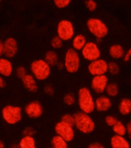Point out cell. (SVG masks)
Returning <instances> with one entry per match:
<instances>
[{
  "instance_id": "9a60e30c",
  "label": "cell",
  "mask_w": 131,
  "mask_h": 148,
  "mask_svg": "<svg viewBox=\"0 0 131 148\" xmlns=\"http://www.w3.org/2000/svg\"><path fill=\"white\" fill-rule=\"evenodd\" d=\"M14 69L11 61L7 58H0V75L3 77H10Z\"/></svg>"
},
{
  "instance_id": "ba28073f",
  "label": "cell",
  "mask_w": 131,
  "mask_h": 148,
  "mask_svg": "<svg viewBox=\"0 0 131 148\" xmlns=\"http://www.w3.org/2000/svg\"><path fill=\"white\" fill-rule=\"evenodd\" d=\"M83 58L88 62H93L100 58L101 51L98 45L94 42H88L81 51Z\"/></svg>"
},
{
  "instance_id": "8992f818",
  "label": "cell",
  "mask_w": 131,
  "mask_h": 148,
  "mask_svg": "<svg viewBox=\"0 0 131 148\" xmlns=\"http://www.w3.org/2000/svg\"><path fill=\"white\" fill-rule=\"evenodd\" d=\"M81 59L80 56L73 48H70L67 50L65 56V69L68 73L74 74L78 72L80 69Z\"/></svg>"
},
{
  "instance_id": "4316f807",
  "label": "cell",
  "mask_w": 131,
  "mask_h": 148,
  "mask_svg": "<svg viewBox=\"0 0 131 148\" xmlns=\"http://www.w3.org/2000/svg\"><path fill=\"white\" fill-rule=\"evenodd\" d=\"M108 72L112 75H117L120 73V66L116 62L108 63Z\"/></svg>"
},
{
  "instance_id": "4dcf8cb0",
  "label": "cell",
  "mask_w": 131,
  "mask_h": 148,
  "mask_svg": "<svg viewBox=\"0 0 131 148\" xmlns=\"http://www.w3.org/2000/svg\"><path fill=\"white\" fill-rule=\"evenodd\" d=\"M117 121V118L113 116V115H107V116L105 117V123H106L107 126L111 127H113Z\"/></svg>"
},
{
  "instance_id": "2e32d148",
  "label": "cell",
  "mask_w": 131,
  "mask_h": 148,
  "mask_svg": "<svg viewBox=\"0 0 131 148\" xmlns=\"http://www.w3.org/2000/svg\"><path fill=\"white\" fill-rule=\"evenodd\" d=\"M22 84L27 91L29 92L35 93L38 91V83H37V80L35 78L33 75H30V74H27L22 79Z\"/></svg>"
},
{
  "instance_id": "b9f144b4",
  "label": "cell",
  "mask_w": 131,
  "mask_h": 148,
  "mask_svg": "<svg viewBox=\"0 0 131 148\" xmlns=\"http://www.w3.org/2000/svg\"><path fill=\"white\" fill-rule=\"evenodd\" d=\"M9 148H20V147H19V145H18V144H12L10 145Z\"/></svg>"
},
{
  "instance_id": "7c38bea8",
  "label": "cell",
  "mask_w": 131,
  "mask_h": 148,
  "mask_svg": "<svg viewBox=\"0 0 131 148\" xmlns=\"http://www.w3.org/2000/svg\"><path fill=\"white\" fill-rule=\"evenodd\" d=\"M108 84V77L106 75L93 76L91 80V88L93 92L100 95L105 92Z\"/></svg>"
},
{
  "instance_id": "1f68e13d",
  "label": "cell",
  "mask_w": 131,
  "mask_h": 148,
  "mask_svg": "<svg viewBox=\"0 0 131 148\" xmlns=\"http://www.w3.org/2000/svg\"><path fill=\"white\" fill-rule=\"evenodd\" d=\"M85 4L87 10H89L90 12L95 11L97 9V7H98L97 2L95 1H93V0H86Z\"/></svg>"
},
{
  "instance_id": "ab89813d",
  "label": "cell",
  "mask_w": 131,
  "mask_h": 148,
  "mask_svg": "<svg viewBox=\"0 0 131 148\" xmlns=\"http://www.w3.org/2000/svg\"><path fill=\"white\" fill-rule=\"evenodd\" d=\"M5 85H6V83H5L4 77H2V75H0V88H4Z\"/></svg>"
},
{
  "instance_id": "f1b7e54d",
  "label": "cell",
  "mask_w": 131,
  "mask_h": 148,
  "mask_svg": "<svg viewBox=\"0 0 131 148\" xmlns=\"http://www.w3.org/2000/svg\"><path fill=\"white\" fill-rule=\"evenodd\" d=\"M63 41L58 36H55L51 38V46L54 49H59L61 48H62L63 46Z\"/></svg>"
},
{
  "instance_id": "44dd1931",
  "label": "cell",
  "mask_w": 131,
  "mask_h": 148,
  "mask_svg": "<svg viewBox=\"0 0 131 148\" xmlns=\"http://www.w3.org/2000/svg\"><path fill=\"white\" fill-rule=\"evenodd\" d=\"M44 61L50 65V66H57L59 62L58 55L57 52L52 50H49L44 55Z\"/></svg>"
},
{
  "instance_id": "bcb514c9",
  "label": "cell",
  "mask_w": 131,
  "mask_h": 148,
  "mask_svg": "<svg viewBox=\"0 0 131 148\" xmlns=\"http://www.w3.org/2000/svg\"></svg>"
},
{
  "instance_id": "ee69618b",
  "label": "cell",
  "mask_w": 131,
  "mask_h": 148,
  "mask_svg": "<svg viewBox=\"0 0 131 148\" xmlns=\"http://www.w3.org/2000/svg\"><path fill=\"white\" fill-rule=\"evenodd\" d=\"M130 82H131V80H130Z\"/></svg>"
},
{
  "instance_id": "4fadbf2b",
  "label": "cell",
  "mask_w": 131,
  "mask_h": 148,
  "mask_svg": "<svg viewBox=\"0 0 131 148\" xmlns=\"http://www.w3.org/2000/svg\"><path fill=\"white\" fill-rule=\"evenodd\" d=\"M18 50V42L16 38L9 37L4 42V56L7 58H12L17 55Z\"/></svg>"
},
{
  "instance_id": "5b68a950",
  "label": "cell",
  "mask_w": 131,
  "mask_h": 148,
  "mask_svg": "<svg viewBox=\"0 0 131 148\" xmlns=\"http://www.w3.org/2000/svg\"><path fill=\"white\" fill-rule=\"evenodd\" d=\"M2 117L5 123L15 125L22 121V110L19 106L8 104L2 108Z\"/></svg>"
},
{
  "instance_id": "ac0fdd59",
  "label": "cell",
  "mask_w": 131,
  "mask_h": 148,
  "mask_svg": "<svg viewBox=\"0 0 131 148\" xmlns=\"http://www.w3.org/2000/svg\"><path fill=\"white\" fill-rule=\"evenodd\" d=\"M125 51L122 45L119 44H114L111 45L109 49V55L113 59L119 60L123 58L125 56Z\"/></svg>"
},
{
  "instance_id": "8fae6325",
  "label": "cell",
  "mask_w": 131,
  "mask_h": 148,
  "mask_svg": "<svg viewBox=\"0 0 131 148\" xmlns=\"http://www.w3.org/2000/svg\"><path fill=\"white\" fill-rule=\"evenodd\" d=\"M42 104L38 101H31L26 104L25 108V114L31 119H38L43 114Z\"/></svg>"
},
{
  "instance_id": "7bdbcfd3",
  "label": "cell",
  "mask_w": 131,
  "mask_h": 148,
  "mask_svg": "<svg viewBox=\"0 0 131 148\" xmlns=\"http://www.w3.org/2000/svg\"><path fill=\"white\" fill-rule=\"evenodd\" d=\"M5 143L2 140H0V148H5Z\"/></svg>"
},
{
  "instance_id": "52a82bcc",
  "label": "cell",
  "mask_w": 131,
  "mask_h": 148,
  "mask_svg": "<svg viewBox=\"0 0 131 148\" xmlns=\"http://www.w3.org/2000/svg\"><path fill=\"white\" fill-rule=\"evenodd\" d=\"M57 36L63 42L73 39L74 36V28L73 23L68 19L61 20L57 25Z\"/></svg>"
},
{
  "instance_id": "f546056e",
  "label": "cell",
  "mask_w": 131,
  "mask_h": 148,
  "mask_svg": "<svg viewBox=\"0 0 131 148\" xmlns=\"http://www.w3.org/2000/svg\"><path fill=\"white\" fill-rule=\"evenodd\" d=\"M54 3L58 9H62L68 6L71 3V0H55Z\"/></svg>"
},
{
  "instance_id": "6da1fadb",
  "label": "cell",
  "mask_w": 131,
  "mask_h": 148,
  "mask_svg": "<svg viewBox=\"0 0 131 148\" xmlns=\"http://www.w3.org/2000/svg\"><path fill=\"white\" fill-rule=\"evenodd\" d=\"M78 102L81 111L90 114L95 110V100L91 90L87 87L81 88L78 94Z\"/></svg>"
},
{
  "instance_id": "cb8c5ba5",
  "label": "cell",
  "mask_w": 131,
  "mask_h": 148,
  "mask_svg": "<svg viewBox=\"0 0 131 148\" xmlns=\"http://www.w3.org/2000/svg\"><path fill=\"white\" fill-rule=\"evenodd\" d=\"M112 128H113V131L114 132L115 135L124 137L125 135L127 134V127L125 126V124L120 121H118Z\"/></svg>"
},
{
  "instance_id": "836d02e7",
  "label": "cell",
  "mask_w": 131,
  "mask_h": 148,
  "mask_svg": "<svg viewBox=\"0 0 131 148\" xmlns=\"http://www.w3.org/2000/svg\"><path fill=\"white\" fill-rule=\"evenodd\" d=\"M36 134V130L32 127H27L22 130L23 137H34Z\"/></svg>"
},
{
  "instance_id": "e0dca14e",
  "label": "cell",
  "mask_w": 131,
  "mask_h": 148,
  "mask_svg": "<svg viewBox=\"0 0 131 148\" xmlns=\"http://www.w3.org/2000/svg\"><path fill=\"white\" fill-rule=\"evenodd\" d=\"M110 144L111 148H130V144L127 139L118 135L114 134L111 137Z\"/></svg>"
},
{
  "instance_id": "d6a6232c",
  "label": "cell",
  "mask_w": 131,
  "mask_h": 148,
  "mask_svg": "<svg viewBox=\"0 0 131 148\" xmlns=\"http://www.w3.org/2000/svg\"><path fill=\"white\" fill-rule=\"evenodd\" d=\"M16 75L18 78L22 79V78H23V77L27 75L26 69H25L24 66L17 67L16 69Z\"/></svg>"
},
{
  "instance_id": "9c48e42d",
  "label": "cell",
  "mask_w": 131,
  "mask_h": 148,
  "mask_svg": "<svg viewBox=\"0 0 131 148\" xmlns=\"http://www.w3.org/2000/svg\"><path fill=\"white\" fill-rule=\"evenodd\" d=\"M89 73L93 76L106 75L108 72V63L104 59H99L91 62L87 66Z\"/></svg>"
},
{
  "instance_id": "d4e9b609",
  "label": "cell",
  "mask_w": 131,
  "mask_h": 148,
  "mask_svg": "<svg viewBox=\"0 0 131 148\" xmlns=\"http://www.w3.org/2000/svg\"><path fill=\"white\" fill-rule=\"evenodd\" d=\"M106 94H107V97H114L118 95L119 93V88L118 85L115 83H109L107 85L106 91H105Z\"/></svg>"
},
{
  "instance_id": "3957f363",
  "label": "cell",
  "mask_w": 131,
  "mask_h": 148,
  "mask_svg": "<svg viewBox=\"0 0 131 148\" xmlns=\"http://www.w3.org/2000/svg\"><path fill=\"white\" fill-rule=\"evenodd\" d=\"M31 75L38 81H44L51 75V66L44 59L34 60L30 64Z\"/></svg>"
},
{
  "instance_id": "e575fe53",
  "label": "cell",
  "mask_w": 131,
  "mask_h": 148,
  "mask_svg": "<svg viewBox=\"0 0 131 148\" xmlns=\"http://www.w3.org/2000/svg\"><path fill=\"white\" fill-rule=\"evenodd\" d=\"M44 92L47 95L49 96H52L55 94V89H54L53 86L51 84H46L44 88Z\"/></svg>"
},
{
  "instance_id": "5bb4252c",
  "label": "cell",
  "mask_w": 131,
  "mask_h": 148,
  "mask_svg": "<svg viewBox=\"0 0 131 148\" xmlns=\"http://www.w3.org/2000/svg\"><path fill=\"white\" fill-rule=\"evenodd\" d=\"M112 107V101L106 95H100L95 99V110L98 112H106Z\"/></svg>"
},
{
  "instance_id": "f35d334b",
  "label": "cell",
  "mask_w": 131,
  "mask_h": 148,
  "mask_svg": "<svg viewBox=\"0 0 131 148\" xmlns=\"http://www.w3.org/2000/svg\"><path fill=\"white\" fill-rule=\"evenodd\" d=\"M4 56V42L0 40V58Z\"/></svg>"
},
{
  "instance_id": "277c9868",
  "label": "cell",
  "mask_w": 131,
  "mask_h": 148,
  "mask_svg": "<svg viewBox=\"0 0 131 148\" xmlns=\"http://www.w3.org/2000/svg\"><path fill=\"white\" fill-rule=\"evenodd\" d=\"M87 28L96 38L103 39L108 35L109 29L102 20L98 18H90L87 21Z\"/></svg>"
},
{
  "instance_id": "d590c367",
  "label": "cell",
  "mask_w": 131,
  "mask_h": 148,
  "mask_svg": "<svg viewBox=\"0 0 131 148\" xmlns=\"http://www.w3.org/2000/svg\"><path fill=\"white\" fill-rule=\"evenodd\" d=\"M87 148H105L104 146L100 142H93L88 145Z\"/></svg>"
},
{
  "instance_id": "83f0119b",
  "label": "cell",
  "mask_w": 131,
  "mask_h": 148,
  "mask_svg": "<svg viewBox=\"0 0 131 148\" xmlns=\"http://www.w3.org/2000/svg\"><path fill=\"white\" fill-rule=\"evenodd\" d=\"M63 101H64V103L68 106H72L75 104L76 98L72 93H68L64 96Z\"/></svg>"
},
{
  "instance_id": "60d3db41",
  "label": "cell",
  "mask_w": 131,
  "mask_h": 148,
  "mask_svg": "<svg viewBox=\"0 0 131 148\" xmlns=\"http://www.w3.org/2000/svg\"><path fill=\"white\" fill-rule=\"evenodd\" d=\"M57 67L59 70H62V69H65V64H64V62H58V64H57Z\"/></svg>"
},
{
  "instance_id": "ffe728a7",
  "label": "cell",
  "mask_w": 131,
  "mask_h": 148,
  "mask_svg": "<svg viewBox=\"0 0 131 148\" xmlns=\"http://www.w3.org/2000/svg\"><path fill=\"white\" fill-rule=\"evenodd\" d=\"M118 110L120 114L128 115L131 113V99L128 97H124L120 101Z\"/></svg>"
},
{
  "instance_id": "f6af8a7d",
  "label": "cell",
  "mask_w": 131,
  "mask_h": 148,
  "mask_svg": "<svg viewBox=\"0 0 131 148\" xmlns=\"http://www.w3.org/2000/svg\"><path fill=\"white\" fill-rule=\"evenodd\" d=\"M0 2H1V1H0Z\"/></svg>"
},
{
  "instance_id": "30bf717a",
  "label": "cell",
  "mask_w": 131,
  "mask_h": 148,
  "mask_svg": "<svg viewBox=\"0 0 131 148\" xmlns=\"http://www.w3.org/2000/svg\"><path fill=\"white\" fill-rule=\"evenodd\" d=\"M55 131L56 135L61 137L64 139L67 143L72 141L74 138V130L73 127L68 126L65 124H63L62 122H58L55 126Z\"/></svg>"
},
{
  "instance_id": "7402d4cb",
  "label": "cell",
  "mask_w": 131,
  "mask_h": 148,
  "mask_svg": "<svg viewBox=\"0 0 131 148\" xmlns=\"http://www.w3.org/2000/svg\"><path fill=\"white\" fill-rule=\"evenodd\" d=\"M18 145L20 148H37L36 141L33 137H23Z\"/></svg>"
},
{
  "instance_id": "8d00e7d4",
  "label": "cell",
  "mask_w": 131,
  "mask_h": 148,
  "mask_svg": "<svg viewBox=\"0 0 131 148\" xmlns=\"http://www.w3.org/2000/svg\"><path fill=\"white\" fill-rule=\"evenodd\" d=\"M130 57H131V48H130V49H128V51H127V53L125 54L124 57H123V61H124L125 62H127L130 61Z\"/></svg>"
},
{
  "instance_id": "484cf974",
  "label": "cell",
  "mask_w": 131,
  "mask_h": 148,
  "mask_svg": "<svg viewBox=\"0 0 131 148\" xmlns=\"http://www.w3.org/2000/svg\"><path fill=\"white\" fill-rule=\"evenodd\" d=\"M61 122H62L63 124H65L68 126L74 127V115H71L70 114H65L61 118Z\"/></svg>"
},
{
  "instance_id": "603a6c76",
  "label": "cell",
  "mask_w": 131,
  "mask_h": 148,
  "mask_svg": "<svg viewBox=\"0 0 131 148\" xmlns=\"http://www.w3.org/2000/svg\"><path fill=\"white\" fill-rule=\"evenodd\" d=\"M51 148H68V143L61 137L55 135L51 140Z\"/></svg>"
},
{
  "instance_id": "74e56055",
  "label": "cell",
  "mask_w": 131,
  "mask_h": 148,
  "mask_svg": "<svg viewBox=\"0 0 131 148\" xmlns=\"http://www.w3.org/2000/svg\"><path fill=\"white\" fill-rule=\"evenodd\" d=\"M126 127H127V134L128 135L129 138L131 139V120L127 123Z\"/></svg>"
},
{
  "instance_id": "d6986e66",
  "label": "cell",
  "mask_w": 131,
  "mask_h": 148,
  "mask_svg": "<svg viewBox=\"0 0 131 148\" xmlns=\"http://www.w3.org/2000/svg\"><path fill=\"white\" fill-rule=\"evenodd\" d=\"M87 38L82 34H78L73 38L72 47L75 51H82L85 45L87 44Z\"/></svg>"
},
{
  "instance_id": "7a4b0ae2",
  "label": "cell",
  "mask_w": 131,
  "mask_h": 148,
  "mask_svg": "<svg viewBox=\"0 0 131 148\" xmlns=\"http://www.w3.org/2000/svg\"><path fill=\"white\" fill-rule=\"evenodd\" d=\"M74 127L78 130L85 134H89L95 130V122L87 114L79 111L74 114Z\"/></svg>"
}]
</instances>
